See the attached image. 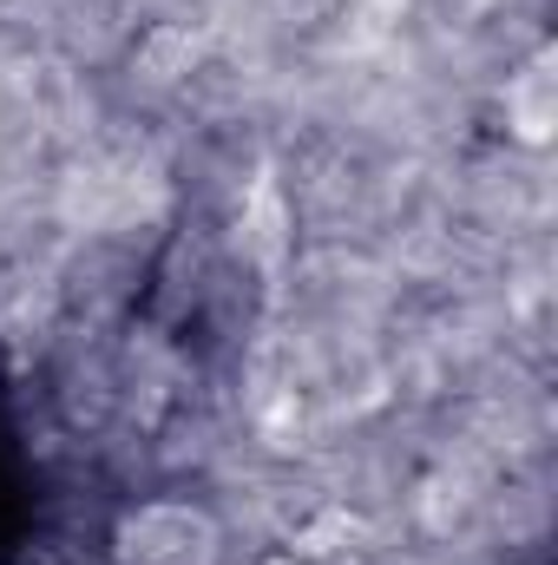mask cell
<instances>
[{
    "label": "cell",
    "mask_w": 558,
    "mask_h": 565,
    "mask_svg": "<svg viewBox=\"0 0 558 565\" xmlns=\"http://www.w3.org/2000/svg\"><path fill=\"white\" fill-rule=\"evenodd\" d=\"M513 126H519V139H526V145H546L552 106H546V73H539V66L513 86Z\"/></svg>",
    "instance_id": "6da1fadb"
},
{
    "label": "cell",
    "mask_w": 558,
    "mask_h": 565,
    "mask_svg": "<svg viewBox=\"0 0 558 565\" xmlns=\"http://www.w3.org/2000/svg\"><path fill=\"white\" fill-rule=\"evenodd\" d=\"M270 565H296V559H270Z\"/></svg>",
    "instance_id": "7a4b0ae2"
}]
</instances>
